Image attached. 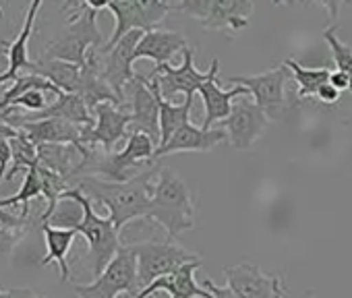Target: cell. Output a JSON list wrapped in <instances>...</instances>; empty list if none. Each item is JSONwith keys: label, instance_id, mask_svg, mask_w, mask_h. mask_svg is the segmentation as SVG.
<instances>
[{"label": "cell", "instance_id": "6da1fadb", "mask_svg": "<svg viewBox=\"0 0 352 298\" xmlns=\"http://www.w3.org/2000/svg\"><path fill=\"white\" fill-rule=\"evenodd\" d=\"M153 181V170H147L129 183H110L96 176H83L75 181V187L85 197H89L91 203L104 205L114 228L120 232L129 222L137 218H147L151 207Z\"/></svg>", "mask_w": 352, "mask_h": 298}, {"label": "cell", "instance_id": "7a4b0ae2", "mask_svg": "<svg viewBox=\"0 0 352 298\" xmlns=\"http://www.w3.org/2000/svg\"><path fill=\"white\" fill-rule=\"evenodd\" d=\"M63 11H71L67 30L60 38L52 40L42 56L85 67L89 50L104 48L106 42L98 27V13L106 11V3H67Z\"/></svg>", "mask_w": 352, "mask_h": 298}, {"label": "cell", "instance_id": "3957f363", "mask_svg": "<svg viewBox=\"0 0 352 298\" xmlns=\"http://www.w3.org/2000/svg\"><path fill=\"white\" fill-rule=\"evenodd\" d=\"M168 234L170 240L195 228V201L187 183L176 176L170 168H162L153 181L151 207L147 214Z\"/></svg>", "mask_w": 352, "mask_h": 298}, {"label": "cell", "instance_id": "277c9868", "mask_svg": "<svg viewBox=\"0 0 352 298\" xmlns=\"http://www.w3.org/2000/svg\"><path fill=\"white\" fill-rule=\"evenodd\" d=\"M63 201H73L81 209V222H73L69 228H73L77 234L85 236L87 247H89V253H87L89 269H91L94 277H98L122 249L120 232L114 228L110 218H102L96 214L91 199L85 197L77 187H71L63 195Z\"/></svg>", "mask_w": 352, "mask_h": 298}, {"label": "cell", "instance_id": "5b68a950", "mask_svg": "<svg viewBox=\"0 0 352 298\" xmlns=\"http://www.w3.org/2000/svg\"><path fill=\"white\" fill-rule=\"evenodd\" d=\"M174 11L193 17L210 32L228 30L236 36L249 27L255 5L249 0H179Z\"/></svg>", "mask_w": 352, "mask_h": 298}, {"label": "cell", "instance_id": "8992f818", "mask_svg": "<svg viewBox=\"0 0 352 298\" xmlns=\"http://www.w3.org/2000/svg\"><path fill=\"white\" fill-rule=\"evenodd\" d=\"M137 257V288L139 292L151 286L155 279L179 271L183 265L201 261V255L191 253L174 242H141L131 244Z\"/></svg>", "mask_w": 352, "mask_h": 298}, {"label": "cell", "instance_id": "52a82bcc", "mask_svg": "<svg viewBox=\"0 0 352 298\" xmlns=\"http://www.w3.org/2000/svg\"><path fill=\"white\" fill-rule=\"evenodd\" d=\"M106 11H110L116 21L114 32L104 46V50H110L131 32L155 30L174 11V3H160V0H145V3H141V0H116V3H106Z\"/></svg>", "mask_w": 352, "mask_h": 298}, {"label": "cell", "instance_id": "ba28073f", "mask_svg": "<svg viewBox=\"0 0 352 298\" xmlns=\"http://www.w3.org/2000/svg\"><path fill=\"white\" fill-rule=\"evenodd\" d=\"M77 298H118L120 294H139L137 288V257L131 247H122L110 265L91 284L73 286Z\"/></svg>", "mask_w": 352, "mask_h": 298}, {"label": "cell", "instance_id": "9c48e42d", "mask_svg": "<svg viewBox=\"0 0 352 298\" xmlns=\"http://www.w3.org/2000/svg\"><path fill=\"white\" fill-rule=\"evenodd\" d=\"M160 85L151 77L135 75V79L124 89V110L129 108L131 133H145L155 145H160Z\"/></svg>", "mask_w": 352, "mask_h": 298}, {"label": "cell", "instance_id": "30bf717a", "mask_svg": "<svg viewBox=\"0 0 352 298\" xmlns=\"http://www.w3.org/2000/svg\"><path fill=\"white\" fill-rule=\"evenodd\" d=\"M220 71V60L214 58L210 65V71L201 73L195 69V48H187L183 52V65L172 67V65H162L151 71V79L157 81L160 93L164 100L170 102L176 93H185V98H195V91H199L210 79L218 77Z\"/></svg>", "mask_w": 352, "mask_h": 298}, {"label": "cell", "instance_id": "8fae6325", "mask_svg": "<svg viewBox=\"0 0 352 298\" xmlns=\"http://www.w3.org/2000/svg\"><path fill=\"white\" fill-rule=\"evenodd\" d=\"M286 81H288L286 65L274 67L265 73L251 75V77H228V83H236L249 89V93L255 98V104L265 112L270 120H282L288 114Z\"/></svg>", "mask_w": 352, "mask_h": 298}, {"label": "cell", "instance_id": "7c38bea8", "mask_svg": "<svg viewBox=\"0 0 352 298\" xmlns=\"http://www.w3.org/2000/svg\"><path fill=\"white\" fill-rule=\"evenodd\" d=\"M143 34L145 32H131L116 46H112L110 50H104V48L96 50L100 73H102L104 81L110 85V89L116 93V98L120 100L122 108L126 104L124 102V89L135 79V75H137L133 71V62H135L137 44L141 42Z\"/></svg>", "mask_w": 352, "mask_h": 298}, {"label": "cell", "instance_id": "4fadbf2b", "mask_svg": "<svg viewBox=\"0 0 352 298\" xmlns=\"http://www.w3.org/2000/svg\"><path fill=\"white\" fill-rule=\"evenodd\" d=\"M226 288L236 298H286L288 290L280 275H267L255 263H241L224 269Z\"/></svg>", "mask_w": 352, "mask_h": 298}, {"label": "cell", "instance_id": "5bb4252c", "mask_svg": "<svg viewBox=\"0 0 352 298\" xmlns=\"http://www.w3.org/2000/svg\"><path fill=\"white\" fill-rule=\"evenodd\" d=\"M94 118H96V124L83 133L81 143L89 149L100 147L102 152L112 154L114 145L122 137H129L126 128L131 126V120H133L131 112L110 102H104L94 110Z\"/></svg>", "mask_w": 352, "mask_h": 298}, {"label": "cell", "instance_id": "9a60e30c", "mask_svg": "<svg viewBox=\"0 0 352 298\" xmlns=\"http://www.w3.org/2000/svg\"><path fill=\"white\" fill-rule=\"evenodd\" d=\"M267 124L270 118L257 104H251L249 100H239L232 106L230 116L220 122V128L228 133V143L234 149L245 152V149H251L255 145L257 139L263 137Z\"/></svg>", "mask_w": 352, "mask_h": 298}, {"label": "cell", "instance_id": "2e32d148", "mask_svg": "<svg viewBox=\"0 0 352 298\" xmlns=\"http://www.w3.org/2000/svg\"><path fill=\"white\" fill-rule=\"evenodd\" d=\"M42 9V3L40 0H34V3L28 7L25 11V19H23V27L19 30L17 38L11 40V42H0V54L7 56V69L0 73V85H7L9 81L15 83L17 77L23 73L30 71L32 62L30 60V40H32V34H34V25H36V17H38V11Z\"/></svg>", "mask_w": 352, "mask_h": 298}, {"label": "cell", "instance_id": "e0dca14e", "mask_svg": "<svg viewBox=\"0 0 352 298\" xmlns=\"http://www.w3.org/2000/svg\"><path fill=\"white\" fill-rule=\"evenodd\" d=\"M19 130H23L32 143H36L38 147L40 145H75L81 156L87 154V149L81 139H83V133L85 128L65 120V118H44V120H36V122H28L23 124Z\"/></svg>", "mask_w": 352, "mask_h": 298}, {"label": "cell", "instance_id": "ac0fdd59", "mask_svg": "<svg viewBox=\"0 0 352 298\" xmlns=\"http://www.w3.org/2000/svg\"><path fill=\"white\" fill-rule=\"evenodd\" d=\"M228 141V133L220 126H214L212 130L199 128L195 124H185L174 133V137L164 145L155 149V160L170 154H181V152H212L214 147Z\"/></svg>", "mask_w": 352, "mask_h": 298}, {"label": "cell", "instance_id": "d6986e66", "mask_svg": "<svg viewBox=\"0 0 352 298\" xmlns=\"http://www.w3.org/2000/svg\"><path fill=\"white\" fill-rule=\"evenodd\" d=\"M201 267V261H193L183 265L179 271H174L166 277L155 279L151 286H147L145 290H141L135 298H149L151 294L166 290L170 294V298H214L212 292H208L206 288H201L195 282V271Z\"/></svg>", "mask_w": 352, "mask_h": 298}, {"label": "cell", "instance_id": "ffe728a7", "mask_svg": "<svg viewBox=\"0 0 352 298\" xmlns=\"http://www.w3.org/2000/svg\"><path fill=\"white\" fill-rule=\"evenodd\" d=\"M187 48H189L187 46V38L181 32L151 30V32H145L141 42L137 44L135 60L151 58L155 62V67H162V65H170V60L176 54L185 52Z\"/></svg>", "mask_w": 352, "mask_h": 298}, {"label": "cell", "instance_id": "44dd1931", "mask_svg": "<svg viewBox=\"0 0 352 298\" xmlns=\"http://www.w3.org/2000/svg\"><path fill=\"white\" fill-rule=\"evenodd\" d=\"M201 98H204V106H206V120L204 126L206 130H212L214 126H218L220 122H224L234 106V98H243V95H251L247 87L243 85H234L232 89L224 91L218 85V77L210 79L201 89H199Z\"/></svg>", "mask_w": 352, "mask_h": 298}, {"label": "cell", "instance_id": "7402d4cb", "mask_svg": "<svg viewBox=\"0 0 352 298\" xmlns=\"http://www.w3.org/2000/svg\"><path fill=\"white\" fill-rule=\"evenodd\" d=\"M28 73L48 79L65 93H77L79 83H81V67L63 62V60H54L48 56H40L38 60H34Z\"/></svg>", "mask_w": 352, "mask_h": 298}, {"label": "cell", "instance_id": "603a6c76", "mask_svg": "<svg viewBox=\"0 0 352 298\" xmlns=\"http://www.w3.org/2000/svg\"><path fill=\"white\" fill-rule=\"evenodd\" d=\"M42 232H44V240H46V257L42 259V265H50L52 261L58 263V269H60V282H69L71 277V265L67 261V255L73 247V240L77 236V232L73 228H56V226H50V224H44L42 226Z\"/></svg>", "mask_w": 352, "mask_h": 298}, {"label": "cell", "instance_id": "cb8c5ba5", "mask_svg": "<svg viewBox=\"0 0 352 298\" xmlns=\"http://www.w3.org/2000/svg\"><path fill=\"white\" fill-rule=\"evenodd\" d=\"M195 98H185L183 104H172L168 100H162L160 104V145L164 147L174 133L183 128L185 124H189V116H191V108H193Z\"/></svg>", "mask_w": 352, "mask_h": 298}, {"label": "cell", "instance_id": "d4e9b609", "mask_svg": "<svg viewBox=\"0 0 352 298\" xmlns=\"http://www.w3.org/2000/svg\"><path fill=\"white\" fill-rule=\"evenodd\" d=\"M288 67V71H292L294 81H296V100H307V98H317V91L323 83L329 81L331 71L327 67H319V69H309L298 65L296 60L288 58L284 62Z\"/></svg>", "mask_w": 352, "mask_h": 298}, {"label": "cell", "instance_id": "484cf974", "mask_svg": "<svg viewBox=\"0 0 352 298\" xmlns=\"http://www.w3.org/2000/svg\"><path fill=\"white\" fill-rule=\"evenodd\" d=\"M38 197H44V185L42 179L38 174V168L34 166L32 170L25 172V179L21 183V189L17 195L13 197H0V207L3 209H13L17 205H21V216L23 218H32V207L30 203Z\"/></svg>", "mask_w": 352, "mask_h": 298}, {"label": "cell", "instance_id": "4316f807", "mask_svg": "<svg viewBox=\"0 0 352 298\" xmlns=\"http://www.w3.org/2000/svg\"><path fill=\"white\" fill-rule=\"evenodd\" d=\"M9 143H11L13 158H11V168L7 172V181L11 183V179H15L21 170L28 172L34 166H38V145L32 143V139L23 130H19L17 137L9 139Z\"/></svg>", "mask_w": 352, "mask_h": 298}, {"label": "cell", "instance_id": "83f0119b", "mask_svg": "<svg viewBox=\"0 0 352 298\" xmlns=\"http://www.w3.org/2000/svg\"><path fill=\"white\" fill-rule=\"evenodd\" d=\"M323 40L327 42V46L331 50V56H333V62H336V71L346 73L350 77V81H352V48L338 40L336 25H329L323 32Z\"/></svg>", "mask_w": 352, "mask_h": 298}, {"label": "cell", "instance_id": "f1b7e54d", "mask_svg": "<svg viewBox=\"0 0 352 298\" xmlns=\"http://www.w3.org/2000/svg\"><path fill=\"white\" fill-rule=\"evenodd\" d=\"M30 234V230H13L0 226V261H5L13 255L15 247Z\"/></svg>", "mask_w": 352, "mask_h": 298}, {"label": "cell", "instance_id": "f546056e", "mask_svg": "<svg viewBox=\"0 0 352 298\" xmlns=\"http://www.w3.org/2000/svg\"><path fill=\"white\" fill-rule=\"evenodd\" d=\"M0 226L13 228V230H34V228H38V222H36V216L23 218L21 214L15 216L13 211H7L0 207Z\"/></svg>", "mask_w": 352, "mask_h": 298}, {"label": "cell", "instance_id": "4dcf8cb0", "mask_svg": "<svg viewBox=\"0 0 352 298\" xmlns=\"http://www.w3.org/2000/svg\"><path fill=\"white\" fill-rule=\"evenodd\" d=\"M11 143L9 139H0V183L7 179V172H9V166H11Z\"/></svg>", "mask_w": 352, "mask_h": 298}, {"label": "cell", "instance_id": "1f68e13d", "mask_svg": "<svg viewBox=\"0 0 352 298\" xmlns=\"http://www.w3.org/2000/svg\"><path fill=\"white\" fill-rule=\"evenodd\" d=\"M340 95H342V91H338L329 81L323 83V85L319 87V91H317V100L323 102V104H331V106L340 102Z\"/></svg>", "mask_w": 352, "mask_h": 298}, {"label": "cell", "instance_id": "d6a6232c", "mask_svg": "<svg viewBox=\"0 0 352 298\" xmlns=\"http://www.w3.org/2000/svg\"><path fill=\"white\" fill-rule=\"evenodd\" d=\"M329 83L338 89V91H350L352 93V81L346 73L342 71H331L329 75Z\"/></svg>", "mask_w": 352, "mask_h": 298}, {"label": "cell", "instance_id": "836d02e7", "mask_svg": "<svg viewBox=\"0 0 352 298\" xmlns=\"http://www.w3.org/2000/svg\"><path fill=\"white\" fill-rule=\"evenodd\" d=\"M204 286H206V290H208V292H212V296H214V298H236L228 288H218L210 277H206V279H204Z\"/></svg>", "mask_w": 352, "mask_h": 298}, {"label": "cell", "instance_id": "e575fe53", "mask_svg": "<svg viewBox=\"0 0 352 298\" xmlns=\"http://www.w3.org/2000/svg\"><path fill=\"white\" fill-rule=\"evenodd\" d=\"M7 298H40V294L30 288H11L7 290Z\"/></svg>", "mask_w": 352, "mask_h": 298}, {"label": "cell", "instance_id": "d590c367", "mask_svg": "<svg viewBox=\"0 0 352 298\" xmlns=\"http://www.w3.org/2000/svg\"><path fill=\"white\" fill-rule=\"evenodd\" d=\"M3 93H5V87L0 85V100H3ZM0 122H3V108H0Z\"/></svg>", "mask_w": 352, "mask_h": 298}, {"label": "cell", "instance_id": "8d00e7d4", "mask_svg": "<svg viewBox=\"0 0 352 298\" xmlns=\"http://www.w3.org/2000/svg\"><path fill=\"white\" fill-rule=\"evenodd\" d=\"M0 298H7V290H3V288H0Z\"/></svg>", "mask_w": 352, "mask_h": 298}, {"label": "cell", "instance_id": "74e56055", "mask_svg": "<svg viewBox=\"0 0 352 298\" xmlns=\"http://www.w3.org/2000/svg\"><path fill=\"white\" fill-rule=\"evenodd\" d=\"M118 298H135V296H133V294H120Z\"/></svg>", "mask_w": 352, "mask_h": 298}, {"label": "cell", "instance_id": "f35d334b", "mask_svg": "<svg viewBox=\"0 0 352 298\" xmlns=\"http://www.w3.org/2000/svg\"><path fill=\"white\" fill-rule=\"evenodd\" d=\"M3 17H5V13H3V5H0V21H3Z\"/></svg>", "mask_w": 352, "mask_h": 298}, {"label": "cell", "instance_id": "ab89813d", "mask_svg": "<svg viewBox=\"0 0 352 298\" xmlns=\"http://www.w3.org/2000/svg\"><path fill=\"white\" fill-rule=\"evenodd\" d=\"M40 298H48V296H40Z\"/></svg>", "mask_w": 352, "mask_h": 298}]
</instances>
